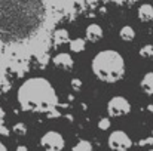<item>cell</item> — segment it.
Returning a JSON list of instances; mask_svg holds the SVG:
<instances>
[{"label": "cell", "mask_w": 153, "mask_h": 151, "mask_svg": "<svg viewBox=\"0 0 153 151\" xmlns=\"http://www.w3.org/2000/svg\"><path fill=\"white\" fill-rule=\"evenodd\" d=\"M43 21V0H0V43L12 45L30 39Z\"/></svg>", "instance_id": "obj_1"}, {"label": "cell", "mask_w": 153, "mask_h": 151, "mask_svg": "<svg viewBox=\"0 0 153 151\" xmlns=\"http://www.w3.org/2000/svg\"><path fill=\"white\" fill-rule=\"evenodd\" d=\"M144 151H153V147H149V148H146Z\"/></svg>", "instance_id": "obj_2"}]
</instances>
